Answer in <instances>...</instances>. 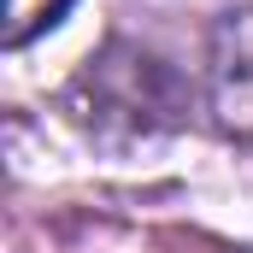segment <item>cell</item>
<instances>
[{"mask_svg":"<svg viewBox=\"0 0 253 253\" xmlns=\"http://www.w3.org/2000/svg\"><path fill=\"white\" fill-rule=\"evenodd\" d=\"M212 106L224 129L253 141V12H230L212 42Z\"/></svg>","mask_w":253,"mask_h":253,"instance_id":"obj_1","label":"cell"},{"mask_svg":"<svg viewBox=\"0 0 253 253\" xmlns=\"http://www.w3.org/2000/svg\"><path fill=\"white\" fill-rule=\"evenodd\" d=\"M65 12H71V0H6V24H0V42L18 53V47H30L42 30H53Z\"/></svg>","mask_w":253,"mask_h":253,"instance_id":"obj_2","label":"cell"}]
</instances>
